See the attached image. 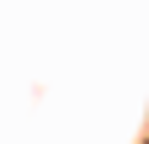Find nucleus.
Masks as SVG:
<instances>
[]
</instances>
